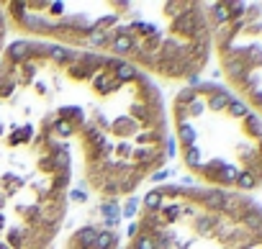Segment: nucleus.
Here are the masks:
<instances>
[{
    "instance_id": "f257e3e1",
    "label": "nucleus",
    "mask_w": 262,
    "mask_h": 249,
    "mask_svg": "<svg viewBox=\"0 0 262 249\" xmlns=\"http://www.w3.org/2000/svg\"><path fill=\"white\" fill-rule=\"evenodd\" d=\"M224 72L262 118V3H216Z\"/></svg>"
},
{
    "instance_id": "f03ea898",
    "label": "nucleus",
    "mask_w": 262,
    "mask_h": 249,
    "mask_svg": "<svg viewBox=\"0 0 262 249\" xmlns=\"http://www.w3.org/2000/svg\"><path fill=\"white\" fill-rule=\"evenodd\" d=\"M95 236H98V231H95V229H90V226H85V229H80V231H77V239H80V244H82V246H93Z\"/></svg>"
},
{
    "instance_id": "7ed1b4c3",
    "label": "nucleus",
    "mask_w": 262,
    "mask_h": 249,
    "mask_svg": "<svg viewBox=\"0 0 262 249\" xmlns=\"http://www.w3.org/2000/svg\"><path fill=\"white\" fill-rule=\"evenodd\" d=\"M113 241H116V239H113V234L103 231V234H98V236H95V241H93V249H108Z\"/></svg>"
},
{
    "instance_id": "20e7f679",
    "label": "nucleus",
    "mask_w": 262,
    "mask_h": 249,
    "mask_svg": "<svg viewBox=\"0 0 262 249\" xmlns=\"http://www.w3.org/2000/svg\"><path fill=\"white\" fill-rule=\"evenodd\" d=\"M113 49H116V52H121V54H123V52H128V49H131V36H118V39L113 41Z\"/></svg>"
},
{
    "instance_id": "39448f33",
    "label": "nucleus",
    "mask_w": 262,
    "mask_h": 249,
    "mask_svg": "<svg viewBox=\"0 0 262 249\" xmlns=\"http://www.w3.org/2000/svg\"><path fill=\"white\" fill-rule=\"evenodd\" d=\"M144 203H147V208L157 211V208H162V195H160V193H149V195L144 198Z\"/></svg>"
},
{
    "instance_id": "423d86ee",
    "label": "nucleus",
    "mask_w": 262,
    "mask_h": 249,
    "mask_svg": "<svg viewBox=\"0 0 262 249\" xmlns=\"http://www.w3.org/2000/svg\"><path fill=\"white\" fill-rule=\"evenodd\" d=\"M137 249H157V241L149 236H139L137 239Z\"/></svg>"
},
{
    "instance_id": "0eeeda50",
    "label": "nucleus",
    "mask_w": 262,
    "mask_h": 249,
    "mask_svg": "<svg viewBox=\"0 0 262 249\" xmlns=\"http://www.w3.org/2000/svg\"><path fill=\"white\" fill-rule=\"evenodd\" d=\"M118 77L121 80H131V77H134V70H131L128 64H118Z\"/></svg>"
},
{
    "instance_id": "6e6552de",
    "label": "nucleus",
    "mask_w": 262,
    "mask_h": 249,
    "mask_svg": "<svg viewBox=\"0 0 262 249\" xmlns=\"http://www.w3.org/2000/svg\"><path fill=\"white\" fill-rule=\"evenodd\" d=\"M57 131H59L62 137H70V134H72V123H70V121H59V123H57Z\"/></svg>"
},
{
    "instance_id": "1a4fd4ad",
    "label": "nucleus",
    "mask_w": 262,
    "mask_h": 249,
    "mask_svg": "<svg viewBox=\"0 0 262 249\" xmlns=\"http://www.w3.org/2000/svg\"><path fill=\"white\" fill-rule=\"evenodd\" d=\"M100 211H103V213H105V216H111V218H108V221H116V213H118V211H116V206H111V203H105V206H103V208H100Z\"/></svg>"
},
{
    "instance_id": "9d476101",
    "label": "nucleus",
    "mask_w": 262,
    "mask_h": 249,
    "mask_svg": "<svg viewBox=\"0 0 262 249\" xmlns=\"http://www.w3.org/2000/svg\"><path fill=\"white\" fill-rule=\"evenodd\" d=\"M11 52H13V57H24V52H26V44H13V47H11Z\"/></svg>"
}]
</instances>
